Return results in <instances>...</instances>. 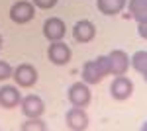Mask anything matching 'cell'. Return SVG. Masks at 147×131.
<instances>
[{"mask_svg":"<svg viewBox=\"0 0 147 131\" xmlns=\"http://www.w3.org/2000/svg\"><path fill=\"white\" fill-rule=\"evenodd\" d=\"M110 75V65H108V55H100L92 61H86L82 65V73L80 77L86 84H98L102 78Z\"/></svg>","mask_w":147,"mask_h":131,"instance_id":"obj_1","label":"cell"},{"mask_svg":"<svg viewBox=\"0 0 147 131\" xmlns=\"http://www.w3.org/2000/svg\"><path fill=\"white\" fill-rule=\"evenodd\" d=\"M12 78L16 80V84L22 88H32L37 82V69L34 65H28V63H24V65H18L14 69V73H12Z\"/></svg>","mask_w":147,"mask_h":131,"instance_id":"obj_2","label":"cell"},{"mask_svg":"<svg viewBox=\"0 0 147 131\" xmlns=\"http://www.w3.org/2000/svg\"><path fill=\"white\" fill-rule=\"evenodd\" d=\"M35 16V6L28 0H20L14 2L10 8V20L14 24H28L30 20H34Z\"/></svg>","mask_w":147,"mask_h":131,"instance_id":"obj_3","label":"cell"},{"mask_svg":"<svg viewBox=\"0 0 147 131\" xmlns=\"http://www.w3.org/2000/svg\"><path fill=\"white\" fill-rule=\"evenodd\" d=\"M90 90L86 86V82H75L69 88V102L77 108H86L90 104Z\"/></svg>","mask_w":147,"mask_h":131,"instance_id":"obj_4","label":"cell"},{"mask_svg":"<svg viewBox=\"0 0 147 131\" xmlns=\"http://www.w3.org/2000/svg\"><path fill=\"white\" fill-rule=\"evenodd\" d=\"M131 92H134V82L129 80L127 77L124 75H120V77L114 78L112 86H110V96L114 100H118V102H124L131 96Z\"/></svg>","mask_w":147,"mask_h":131,"instance_id":"obj_5","label":"cell"},{"mask_svg":"<svg viewBox=\"0 0 147 131\" xmlns=\"http://www.w3.org/2000/svg\"><path fill=\"white\" fill-rule=\"evenodd\" d=\"M65 123H67L69 129H73V131H84L88 127V116H86V112L82 108L73 106L65 114Z\"/></svg>","mask_w":147,"mask_h":131,"instance_id":"obj_6","label":"cell"},{"mask_svg":"<svg viewBox=\"0 0 147 131\" xmlns=\"http://www.w3.org/2000/svg\"><path fill=\"white\" fill-rule=\"evenodd\" d=\"M108 65H110V73L112 75H116V77L125 75L127 69H129V57L122 49H114L108 55Z\"/></svg>","mask_w":147,"mask_h":131,"instance_id":"obj_7","label":"cell"},{"mask_svg":"<svg viewBox=\"0 0 147 131\" xmlns=\"http://www.w3.org/2000/svg\"><path fill=\"white\" fill-rule=\"evenodd\" d=\"M47 55H49V61L53 65H67L71 61V49L69 45H65L63 41H51L49 49H47Z\"/></svg>","mask_w":147,"mask_h":131,"instance_id":"obj_8","label":"cell"},{"mask_svg":"<svg viewBox=\"0 0 147 131\" xmlns=\"http://www.w3.org/2000/svg\"><path fill=\"white\" fill-rule=\"evenodd\" d=\"M67 33V26L59 18H47L43 24V35L49 41H61Z\"/></svg>","mask_w":147,"mask_h":131,"instance_id":"obj_9","label":"cell"},{"mask_svg":"<svg viewBox=\"0 0 147 131\" xmlns=\"http://www.w3.org/2000/svg\"><path fill=\"white\" fill-rule=\"evenodd\" d=\"M20 104H22V112H24L26 118H39V116L45 112V104H43V100L39 98V96H35V94L26 96Z\"/></svg>","mask_w":147,"mask_h":131,"instance_id":"obj_10","label":"cell"},{"mask_svg":"<svg viewBox=\"0 0 147 131\" xmlns=\"http://www.w3.org/2000/svg\"><path fill=\"white\" fill-rule=\"evenodd\" d=\"M94 35H96V28L88 20H79L73 28V37L79 43H88V41L94 39Z\"/></svg>","mask_w":147,"mask_h":131,"instance_id":"obj_11","label":"cell"},{"mask_svg":"<svg viewBox=\"0 0 147 131\" xmlns=\"http://www.w3.org/2000/svg\"><path fill=\"white\" fill-rule=\"evenodd\" d=\"M20 102H22L20 90L16 86H2L0 88V108L12 110V108H16Z\"/></svg>","mask_w":147,"mask_h":131,"instance_id":"obj_12","label":"cell"},{"mask_svg":"<svg viewBox=\"0 0 147 131\" xmlns=\"http://www.w3.org/2000/svg\"><path fill=\"white\" fill-rule=\"evenodd\" d=\"M127 8H129V16L137 24L147 22V0H129Z\"/></svg>","mask_w":147,"mask_h":131,"instance_id":"obj_13","label":"cell"},{"mask_svg":"<svg viewBox=\"0 0 147 131\" xmlns=\"http://www.w3.org/2000/svg\"><path fill=\"white\" fill-rule=\"evenodd\" d=\"M98 10L106 16H116L125 8V0H96Z\"/></svg>","mask_w":147,"mask_h":131,"instance_id":"obj_14","label":"cell"},{"mask_svg":"<svg viewBox=\"0 0 147 131\" xmlns=\"http://www.w3.org/2000/svg\"><path fill=\"white\" fill-rule=\"evenodd\" d=\"M129 63L134 65V69H136L137 73L141 75L143 78H147V51H137L131 59H129Z\"/></svg>","mask_w":147,"mask_h":131,"instance_id":"obj_15","label":"cell"},{"mask_svg":"<svg viewBox=\"0 0 147 131\" xmlns=\"http://www.w3.org/2000/svg\"><path fill=\"white\" fill-rule=\"evenodd\" d=\"M20 129L22 131H35V129L37 131H45L47 125L41 120H37V118H28V121L20 125Z\"/></svg>","mask_w":147,"mask_h":131,"instance_id":"obj_16","label":"cell"},{"mask_svg":"<svg viewBox=\"0 0 147 131\" xmlns=\"http://www.w3.org/2000/svg\"><path fill=\"white\" fill-rule=\"evenodd\" d=\"M12 73H14V69H12L6 61H0V80L12 78Z\"/></svg>","mask_w":147,"mask_h":131,"instance_id":"obj_17","label":"cell"},{"mask_svg":"<svg viewBox=\"0 0 147 131\" xmlns=\"http://www.w3.org/2000/svg\"><path fill=\"white\" fill-rule=\"evenodd\" d=\"M34 2V6H37V8H43V10H49V8H53L59 0H32Z\"/></svg>","mask_w":147,"mask_h":131,"instance_id":"obj_18","label":"cell"},{"mask_svg":"<svg viewBox=\"0 0 147 131\" xmlns=\"http://www.w3.org/2000/svg\"><path fill=\"white\" fill-rule=\"evenodd\" d=\"M137 32H139V35L145 39L147 37V22H141V24H137Z\"/></svg>","mask_w":147,"mask_h":131,"instance_id":"obj_19","label":"cell"},{"mask_svg":"<svg viewBox=\"0 0 147 131\" xmlns=\"http://www.w3.org/2000/svg\"><path fill=\"white\" fill-rule=\"evenodd\" d=\"M0 47H2V37H0Z\"/></svg>","mask_w":147,"mask_h":131,"instance_id":"obj_20","label":"cell"}]
</instances>
